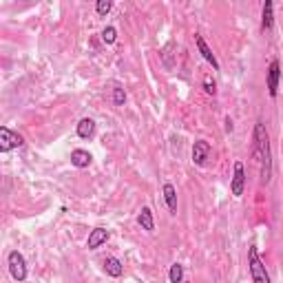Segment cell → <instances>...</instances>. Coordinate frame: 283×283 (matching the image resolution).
<instances>
[{"mask_svg":"<svg viewBox=\"0 0 283 283\" xmlns=\"http://www.w3.org/2000/svg\"><path fill=\"white\" fill-rule=\"evenodd\" d=\"M254 144H252V157L257 159V164L261 159L266 157L268 153H270V137H268V131H266V126L257 122L254 124Z\"/></svg>","mask_w":283,"mask_h":283,"instance_id":"obj_1","label":"cell"},{"mask_svg":"<svg viewBox=\"0 0 283 283\" xmlns=\"http://www.w3.org/2000/svg\"><path fill=\"white\" fill-rule=\"evenodd\" d=\"M248 264H250V274L254 283H270V274H268L264 261L259 259V252L254 246L248 250Z\"/></svg>","mask_w":283,"mask_h":283,"instance_id":"obj_2","label":"cell"},{"mask_svg":"<svg viewBox=\"0 0 283 283\" xmlns=\"http://www.w3.org/2000/svg\"><path fill=\"white\" fill-rule=\"evenodd\" d=\"M7 264H9V272H11V277L16 279V281H25L27 279V264H25V257L18 250H11L9 252Z\"/></svg>","mask_w":283,"mask_h":283,"instance_id":"obj_3","label":"cell"},{"mask_svg":"<svg viewBox=\"0 0 283 283\" xmlns=\"http://www.w3.org/2000/svg\"><path fill=\"white\" fill-rule=\"evenodd\" d=\"M22 146V137L18 133L9 131L7 126H0V153H9L11 148Z\"/></svg>","mask_w":283,"mask_h":283,"instance_id":"obj_4","label":"cell"},{"mask_svg":"<svg viewBox=\"0 0 283 283\" xmlns=\"http://www.w3.org/2000/svg\"><path fill=\"white\" fill-rule=\"evenodd\" d=\"M232 195L234 197H241L244 195V188H246V171H244V164L241 161H234V177H232Z\"/></svg>","mask_w":283,"mask_h":283,"instance_id":"obj_5","label":"cell"},{"mask_svg":"<svg viewBox=\"0 0 283 283\" xmlns=\"http://www.w3.org/2000/svg\"><path fill=\"white\" fill-rule=\"evenodd\" d=\"M279 78H281V66L277 60H272L270 69H268V93H270V98H277L279 93Z\"/></svg>","mask_w":283,"mask_h":283,"instance_id":"obj_6","label":"cell"},{"mask_svg":"<svg viewBox=\"0 0 283 283\" xmlns=\"http://www.w3.org/2000/svg\"><path fill=\"white\" fill-rule=\"evenodd\" d=\"M208 155H210V144H208L206 139H197V142H195V146H193V161H195V164L204 166L206 159H208Z\"/></svg>","mask_w":283,"mask_h":283,"instance_id":"obj_7","label":"cell"},{"mask_svg":"<svg viewBox=\"0 0 283 283\" xmlns=\"http://www.w3.org/2000/svg\"><path fill=\"white\" fill-rule=\"evenodd\" d=\"M109 237H111V232L106 230V228H96V230H91L89 239H86V248H89V250H96V248L106 244Z\"/></svg>","mask_w":283,"mask_h":283,"instance_id":"obj_8","label":"cell"},{"mask_svg":"<svg viewBox=\"0 0 283 283\" xmlns=\"http://www.w3.org/2000/svg\"><path fill=\"white\" fill-rule=\"evenodd\" d=\"M195 42H197V49H199V53L204 56V60L208 64H213V69L217 71L219 69V62H217V58H215V53L210 51V46L206 44V40L201 38V36H195Z\"/></svg>","mask_w":283,"mask_h":283,"instance_id":"obj_9","label":"cell"},{"mask_svg":"<svg viewBox=\"0 0 283 283\" xmlns=\"http://www.w3.org/2000/svg\"><path fill=\"white\" fill-rule=\"evenodd\" d=\"M274 22V5L270 0H266L264 5V13H261V31H270Z\"/></svg>","mask_w":283,"mask_h":283,"instance_id":"obj_10","label":"cell"},{"mask_svg":"<svg viewBox=\"0 0 283 283\" xmlns=\"http://www.w3.org/2000/svg\"><path fill=\"white\" fill-rule=\"evenodd\" d=\"M91 153L89 151H82V148H76V151L71 153V164L76 168H86L91 164Z\"/></svg>","mask_w":283,"mask_h":283,"instance_id":"obj_11","label":"cell"},{"mask_svg":"<svg viewBox=\"0 0 283 283\" xmlns=\"http://www.w3.org/2000/svg\"><path fill=\"white\" fill-rule=\"evenodd\" d=\"M104 270H106V274L109 277H122V272H124V266H122V261L120 259H115V257H106V261H104Z\"/></svg>","mask_w":283,"mask_h":283,"instance_id":"obj_12","label":"cell"},{"mask_svg":"<svg viewBox=\"0 0 283 283\" xmlns=\"http://www.w3.org/2000/svg\"><path fill=\"white\" fill-rule=\"evenodd\" d=\"M164 199H166V206L173 215L177 213V191H175L173 184H164Z\"/></svg>","mask_w":283,"mask_h":283,"instance_id":"obj_13","label":"cell"},{"mask_svg":"<svg viewBox=\"0 0 283 283\" xmlns=\"http://www.w3.org/2000/svg\"><path fill=\"white\" fill-rule=\"evenodd\" d=\"M93 133H96V122H93L91 117L80 120V124H78V135L82 137V139H89V137H93Z\"/></svg>","mask_w":283,"mask_h":283,"instance_id":"obj_14","label":"cell"},{"mask_svg":"<svg viewBox=\"0 0 283 283\" xmlns=\"http://www.w3.org/2000/svg\"><path fill=\"white\" fill-rule=\"evenodd\" d=\"M137 224L144 228L146 232H153L155 230V221H153V213L151 208H142V213L137 215Z\"/></svg>","mask_w":283,"mask_h":283,"instance_id":"obj_15","label":"cell"},{"mask_svg":"<svg viewBox=\"0 0 283 283\" xmlns=\"http://www.w3.org/2000/svg\"><path fill=\"white\" fill-rule=\"evenodd\" d=\"M168 279H171V283H181V279H184V266L173 264L171 272H168Z\"/></svg>","mask_w":283,"mask_h":283,"instance_id":"obj_16","label":"cell"},{"mask_svg":"<svg viewBox=\"0 0 283 283\" xmlns=\"http://www.w3.org/2000/svg\"><path fill=\"white\" fill-rule=\"evenodd\" d=\"M102 40L106 44H113L117 40V31H115V27H106V29L102 31Z\"/></svg>","mask_w":283,"mask_h":283,"instance_id":"obj_17","label":"cell"},{"mask_svg":"<svg viewBox=\"0 0 283 283\" xmlns=\"http://www.w3.org/2000/svg\"><path fill=\"white\" fill-rule=\"evenodd\" d=\"M96 9H98L100 16H106V13L113 9V3H111V0H100V3L96 5Z\"/></svg>","mask_w":283,"mask_h":283,"instance_id":"obj_18","label":"cell"},{"mask_svg":"<svg viewBox=\"0 0 283 283\" xmlns=\"http://www.w3.org/2000/svg\"><path fill=\"white\" fill-rule=\"evenodd\" d=\"M113 102H115L117 106H122L124 102H126V93H124V89H113Z\"/></svg>","mask_w":283,"mask_h":283,"instance_id":"obj_19","label":"cell"},{"mask_svg":"<svg viewBox=\"0 0 283 283\" xmlns=\"http://www.w3.org/2000/svg\"><path fill=\"white\" fill-rule=\"evenodd\" d=\"M204 89H206L208 96H215V93H217V89H215V82H213L210 78H206V80H204Z\"/></svg>","mask_w":283,"mask_h":283,"instance_id":"obj_20","label":"cell"},{"mask_svg":"<svg viewBox=\"0 0 283 283\" xmlns=\"http://www.w3.org/2000/svg\"><path fill=\"white\" fill-rule=\"evenodd\" d=\"M226 131H232V122H230V117L226 120Z\"/></svg>","mask_w":283,"mask_h":283,"instance_id":"obj_21","label":"cell"}]
</instances>
